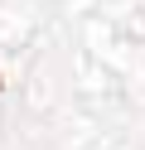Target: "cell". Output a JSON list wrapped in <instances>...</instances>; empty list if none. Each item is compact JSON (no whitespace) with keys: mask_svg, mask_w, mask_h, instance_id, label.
Listing matches in <instances>:
<instances>
[]
</instances>
